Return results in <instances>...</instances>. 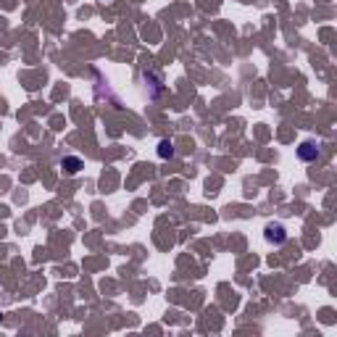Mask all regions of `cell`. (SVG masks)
<instances>
[{
  "label": "cell",
  "instance_id": "1",
  "mask_svg": "<svg viewBox=\"0 0 337 337\" xmlns=\"http://www.w3.org/2000/svg\"><path fill=\"white\" fill-rule=\"evenodd\" d=\"M264 237H266V242H271V245H282L287 240V229L282 227L279 221H271V224H266Z\"/></svg>",
  "mask_w": 337,
  "mask_h": 337
},
{
  "label": "cell",
  "instance_id": "2",
  "mask_svg": "<svg viewBox=\"0 0 337 337\" xmlns=\"http://www.w3.org/2000/svg\"><path fill=\"white\" fill-rule=\"evenodd\" d=\"M319 156H321L319 145H316V142H311V140L301 142V148H298V158H301V161H305V164H311V161H316Z\"/></svg>",
  "mask_w": 337,
  "mask_h": 337
},
{
  "label": "cell",
  "instance_id": "3",
  "mask_svg": "<svg viewBox=\"0 0 337 337\" xmlns=\"http://www.w3.org/2000/svg\"><path fill=\"white\" fill-rule=\"evenodd\" d=\"M61 166H64L68 174H76V171L82 168V158H76V156H66V158H61Z\"/></svg>",
  "mask_w": 337,
  "mask_h": 337
},
{
  "label": "cell",
  "instance_id": "4",
  "mask_svg": "<svg viewBox=\"0 0 337 337\" xmlns=\"http://www.w3.org/2000/svg\"><path fill=\"white\" fill-rule=\"evenodd\" d=\"M158 156H161V158H174V142L161 140V142H158Z\"/></svg>",
  "mask_w": 337,
  "mask_h": 337
}]
</instances>
